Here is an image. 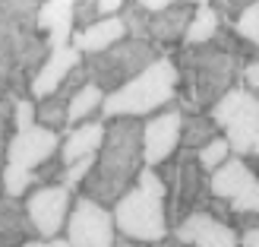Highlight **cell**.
<instances>
[{
  "mask_svg": "<svg viewBox=\"0 0 259 247\" xmlns=\"http://www.w3.org/2000/svg\"><path fill=\"white\" fill-rule=\"evenodd\" d=\"M48 54L35 0H0V98H29V83Z\"/></svg>",
  "mask_w": 259,
  "mask_h": 247,
  "instance_id": "cell-1",
  "label": "cell"
},
{
  "mask_svg": "<svg viewBox=\"0 0 259 247\" xmlns=\"http://www.w3.org/2000/svg\"><path fill=\"white\" fill-rule=\"evenodd\" d=\"M142 168H146V162H142V121H108L105 143L95 155V168L79 187V193L114 209V203L126 190H133Z\"/></svg>",
  "mask_w": 259,
  "mask_h": 247,
  "instance_id": "cell-2",
  "label": "cell"
},
{
  "mask_svg": "<svg viewBox=\"0 0 259 247\" xmlns=\"http://www.w3.org/2000/svg\"><path fill=\"white\" fill-rule=\"evenodd\" d=\"M177 67V95L190 101L193 111L209 114L231 89L240 86L247 60L222 51L218 45L202 48H180L171 54Z\"/></svg>",
  "mask_w": 259,
  "mask_h": 247,
  "instance_id": "cell-3",
  "label": "cell"
},
{
  "mask_svg": "<svg viewBox=\"0 0 259 247\" xmlns=\"http://www.w3.org/2000/svg\"><path fill=\"white\" fill-rule=\"evenodd\" d=\"M114 225L117 235H123L130 244L158 247L164 238H171L167 225V187L155 168H142L133 190L114 203Z\"/></svg>",
  "mask_w": 259,
  "mask_h": 247,
  "instance_id": "cell-4",
  "label": "cell"
},
{
  "mask_svg": "<svg viewBox=\"0 0 259 247\" xmlns=\"http://www.w3.org/2000/svg\"><path fill=\"white\" fill-rule=\"evenodd\" d=\"M177 98V67L171 54H161L158 60L146 67L139 76H133L126 86H120L117 92L105 95L101 105V121H149L158 111L171 108Z\"/></svg>",
  "mask_w": 259,
  "mask_h": 247,
  "instance_id": "cell-5",
  "label": "cell"
},
{
  "mask_svg": "<svg viewBox=\"0 0 259 247\" xmlns=\"http://www.w3.org/2000/svg\"><path fill=\"white\" fill-rule=\"evenodd\" d=\"M155 171L167 187V225H171V231L193 213L205 209L212 193H209V174L199 168L196 152L180 149L174 159H167Z\"/></svg>",
  "mask_w": 259,
  "mask_h": 247,
  "instance_id": "cell-6",
  "label": "cell"
},
{
  "mask_svg": "<svg viewBox=\"0 0 259 247\" xmlns=\"http://www.w3.org/2000/svg\"><path fill=\"white\" fill-rule=\"evenodd\" d=\"M158 57L161 51L146 38H123V42L101 51V54L82 57V67L89 73V83L98 86L105 95H111L120 86H126L133 76H139L146 67H152Z\"/></svg>",
  "mask_w": 259,
  "mask_h": 247,
  "instance_id": "cell-7",
  "label": "cell"
},
{
  "mask_svg": "<svg viewBox=\"0 0 259 247\" xmlns=\"http://www.w3.org/2000/svg\"><path fill=\"white\" fill-rule=\"evenodd\" d=\"M209 118L215 127L222 130V136L228 139L231 155L237 159H250V152L259 139V98L250 89H231V92L209 111Z\"/></svg>",
  "mask_w": 259,
  "mask_h": 247,
  "instance_id": "cell-8",
  "label": "cell"
},
{
  "mask_svg": "<svg viewBox=\"0 0 259 247\" xmlns=\"http://www.w3.org/2000/svg\"><path fill=\"white\" fill-rule=\"evenodd\" d=\"M63 241L70 247H117L114 213L108 206L76 193L73 209L67 216V228H63Z\"/></svg>",
  "mask_w": 259,
  "mask_h": 247,
  "instance_id": "cell-9",
  "label": "cell"
},
{
  "mask_svg": "<svg viewBox=\"0 0 259 247\" xmlns=\"http://www.w3.org/2000/svg\"><path fill=\"white\" fill-rule=\"evenodd\" d=\"M25 213L35 228V238L41 241H57L67 228V216L73 209V193L63 184H48V187H35L25 193Z\"/></svg>",
  "mask_w": 259,
  "mask_h": 247,
  "instance_id": "cell-10",
  "label": "cell"
},
{
  "mask_svg": "<svg viewBox=\"0 0 259 247\" xmlns=\"http://www.w3.org/2000/svg\"><path fill=\"white\" fill-rule=\"evenodd\" d=\"M180 127H184V108L177 98L171 108L142 121V162H146V168H158L180 152Z\"/></svg>",
  "mask_w": 259,
  "mask_h": 247,
  "instance_id": "cell-11",
  "label": "cell"
},
{
  "mask_svg": "<svg viewBox=\"0 0 259 247\" xmlns=\"http://www.w3.org/2000/svg\"><path fill=\"white\" fill-rule=\"evenodd\" d=\"M171 238H177L187 247H240L237 228L228 222H218L209 213H193L171 231Z\"/></svg>",
  "mask_w": 259,
  "mask_h": 247,
  "instance_id": "cell-12",
  "label": "cell"
},
{
  "mask_svg": "<svg viewBox=\"0 0 259 247\" xmlns=\"http://www.w3.org/2000/svg\"><path fill=\"white\" fill-rule=\"evenodd\" d=\"M79 63H82V54H79L73 45L51 51L48 60L38 67V73L32 76V83H29V98H32V101H41V98H48V95L60 92V86L67 83V76L79 67Z\"/></svg>",
  "mask_w": 259,
  "mask_h": 247,
  "instance_id": "cell-13",
  "label": "cell"
},
{
  "mask_svg": "<svg viewBox=\"0 0 259 247\" xmlns=\"http://www.w3.org/2000/svg\"><path fill=\"white\" fill-rule=\"evenodd\" d=\"M193 7L196 4H180V0H171V7L158 16H149V42L158 51H180L184 48V38L193 19Z\"/></svg>",
  "mask_w": 259,
  "mask_h": 247,
  "instance_id": "cell-14",
  "label": "cell"
},
{
  "mask_svg": "<svg viewBox=\"0 0 259 247\" xmlns=\"http://www.w3.org/2000/svg\"><path fill=\"white\" fill-rule=\"evenodd\" d=\"M38 32L51 51L67 48L76 32V0H45L38 4Z\"/></svg>",
  "mask_w": 259,
  "mask_h": 247,
  "instance_id": "cell-15",
  "label": "cell"
},
{
  "mask_svg": "<svg viewBox=\"0 0 259 247\" xmlns=\"http://www.w3.org/2000/svg\"><path fill=\"white\" fill-rule=\"evenodd\" d=\"M253 187H256V178L250 171V165H247V159H237V155H231L218 171L209 174V193L215 200H225L231 206L237 200H243Z\"/></svg>",
  "mask_w": 259,
  "mask_h": 247,
  "instance_id": "cell-16",
  "label": "cell"
},
{
  "mask_svg": "<svg viewBox=\"0 0 259 247\" xmlns=\"http://www.w3.org/2000/svg\"><path fill=\"white\" fill-rule=\"evenodd\" d=\"M101 143H105V121L95 118V121H85L79 127H73L63 133V143H60V159L63 165H76L82 159H95Z\"/></svg>",
  "mask_w": 259,
  "mask_h": 247,
  "instance_id": "cell-17",
  "label": "cell"
},
{
  "mask_svg": "<svg viewBox=\"0 0 259 247\" xmlns=\"http://www.w3.org/2000/svg\"><path fill=\"white\" fill-rule=\"evenodd\" d=\"M123 38H126L123 19L114 16V19H101V22H95L92 29H85V32H73V42H70V45L79 51L82 57H92V54H101V51L114 48L117 42H123Z\"/></svg>",
  "mask_w": 259,
  "mask_h": 247,
  "instance_id": "cell-18",
  "label": "cell"
},
{
  "mask_svg": "<svg viewBox=\"0 0 259 247\" xmlns=\"http://www.w3.org/2000/svg\"><path fill=\"white\" fill-rule=\"evenodd\" d=\"M0 238L10 241L13 247L35 238V228L29 222V213H25V203L16 197H4V193H0Z\"/></svg>",
  "mask_w": 259,
  "mask_h": 247,
  "instance_id": "cell-19",
  "label": "cell"
},
{
  "mask_svg": "<svg viewBox=\"0 0 259 247\" xmlns=\"http://www.w3.org/2000/svg\"><path fill=\"white\" fill-rule=\"evenodd\" d=\"M215 136H222V130L215 127V121L205 111H190V114H184V127H180V149L199 152L205 143H212Z\"/></svg>",
  "mask_w": 259,
  "mask_h": 247,
  "instance_id": "cell-20",
  "label": "cell"
},
{
  "mask_svg": "<svg viewBox=\"0 0 259 247\" xmlns=\"http://www.w3.org/2000/svg\"><path fill=\"white\" fill-rule=\"evenodd\" d=\"M218 29H222V16L215 13L212 4H196L193 7V19H190V29L184 38V48H202V45H212Z\"/></svg>",
  "mask_w": 259,
  "mask_h": 247,
  "instance_id": "cell-21",
  "label": "cell"
},
{
  "mask_svg": "<svg viewBox=\"0 0 259 247\" xmlns=\"http://www.w3.org/2000/svg\"><path fill=\"white\" fill-rule=\"evenodd\" d=\"M101 105H105V92H101L98 86H82L79 92H76L70 98V108H67V130L73 127H79L85 121H95L98 114H101Z\"/></svg>",
  "mask_w": 259,
  "mask_h": 247,
  "instance_id": "cell-22",
  "label": "cell"
},
{
  "mask_svg": "<svg viewBox=\"0 0 259 247\" xmlns=\"http://www.w3.org/2000/svg\"><path fill=\"white\" fill-rule=\"evenodd\" d=\"M67 108H70V95L67 92H54L41 101H35V124L51 130V133H67Z\"/></svg>",
  "mask_w": 259,
  "mask_h": 247,
  "instance_id": "cell-23",
  "label": "cell"
},
{
  "mask_svg": "<svg viewBox=\"0 0 259 247\" xmlns=\"http://www.w3.org/2000/svg\"><path fill=\"white\" fill-rule=\"evenodd\" d=\"M228 159H231V146H228L225 136H215L212 143H205V146L196 152V162H199V168H202L205 174L218 171V168H222Z\"/></svg>",
  "mask_w": 259,
  "mask_h": 247,
  "instance_id": "cell-24",
  "label": "cell"
},
{
  "mask_svg": "<svg viewBox=\"0 0 259 247\" xmlns=\"http://www.w3.org/2000/svg\"><path fill=\"white\" fill-rule=\"evenodd\" d=\"M231 25H234V32L243 38V42L259 51V0H250V4L243 7V13Z\"/></svg>",
  "mask_w": 259,
  "mask_h": 247,
  "instance_id": "cell-25",
  "label": "cell"
},
{
  "mask_svg": "<svg viewBox=\"0 0 259 247\" xmlns=\"http://www.w3.org/2000/svg\"><path fill=\"white\" fill-rule=\"evenodd\" d=\"M13 133H16V127H13V101L0 98V187H4V165H7V149H10Z\"/></svg>",
  "mask_w": 259,
  "mask_h": 247,
  "instance_id": "cell-26",
  "label": "cell"
},
{
  "mask_svg": "<svg viewBox=\"0 0 259 247\" xmlns=\"http://www.w3.org/2000/svg\"><path fill=\"white\" fill-rule=\"evenodd\" d=\"M13 127H16V133H19V130L35 127V101L32 98L13 101Z\"/></svg>",
  "mask_w": 259,
  "mask_h": 247,
  "instance_id": "cell-27",
  "label": "cell"
},
{
  "mask_svg": "<svg viewBox=\"0 0 259 247\" xmlns=\"http://www.w3.org/2000/svg\"><path fill=\"white\" fill-rule=\"evenodd\" d=\"M95 22H101L95 0H76V32H85V29H92Z\"/></svg>",
  "mask_w": 259,
  "mask_h": 247,
  "instance_id": "cell-28",
  "label": "cell"
},
{
  "mask_svg": "<svg viewBox=\"0 0 259 247\" xmlns=\"http://www.w3.org/2000/svg\"><path fill=\"white\" fill-rule=\"evenodd\" d=\"M240 83H243V89H250V92L259 98V57H256V60H250L247 67H243Z\"/></svg>",
  "mask_w": 259,
  "mask_h": 247,
  "instance_id": "cell-29",
  "label": "cell"
},
{
  "mask_svg": "<svg viewBox=\"0 0 259 247\" xmlns=\"http://www.w3.org/2000/svg\"><path fill=\"white\" fill-rule=\"evenodd\" d=\"M231 209H234V213H256V216H259V184H256L243 200H237Z\"/></svg>",
  "mask_w": 259,
  "mask_h": 247,
  "instance_id": "cell-30",
  "label": "cell"
},
{
  "mask_svg": "<svg viewBox=\"0 0 259 247\" xmlns=\"http://www.w3.org/2000/svg\"><path fill=\"white\" fill-rule=\"evenodd\" d=\"M240 247H259V228L256 231H247V235H240Z\"/></svg>",
  "mask_w": 259,
  "mask_h": 247,
  "instance_id": "cell-31",
  "label": "cell"
},
{
  "mask_svg": "<svg viewBox=\"0 0 259 247\" xmlns=\"http://www.w3.org/2000/svg\"><path fill=\"white\" fill-rule=\"evenodd\" d=\"M19 247H51V241H41V238H32V241H25Z\"/></svg>",
  "mask_w": 259,
  "mask_h": 247,
  "instance_id": "cell-32",
  "label": "cell"
},
{
  "mask_svg": "<svg viewBox=\"0 0 259 247\" xmlns=\"http://www.w3.org/2000/svg\"><path fill=\"white\" fill-rule=\"evenodd\" d=\"M247 165H250V171H253V178H256V184H259V159H247Z\"/></svg>",
  "mask_w": 259,
  "mask_h": 247,
  "instance_id": "cell-33",
  "label": "cell"
},
{
  "mask_svg": "<svg viewBox=\"0 0 259 247\" xmlns=\"http://www.w3.org/2000/svg\"><path fill=\"white\" fill-rule=\"evenodd\" d=\"M158 247H187V244H180L177 238H164V241H161Z\"/></svg>",
  "mask_w": 259,
  "mask_h": 247,
  "instance_id": "cell-34",
  "label": "cell"
},
{
  "mask_svg": "<svg viewBox=\"0 0 259 247\" xmlns=\"http://www.w3.org/2000/svg\"><path fill=\"white\" fill-rule=\"evenodd\" d=\"M51 247H70V244L63 241V238H57V241H51Z\"/></svg>",
  "mask_w": 259,
  "mask_h": 247,
  "instance_id": "cell-35",
  "label": "cell"
},
{
  "mask_svg": "<svg viewBox=\"0 0 259 247\" xmlns=\"http://www.w3.org/2000/svg\"><path fill=\"white\" fill-rule=\"evenodd\" d=\"M117 247H142V244H130V241H117Z\"/></svg>",
  "mask_w": 259,
  "mask_h": 247,
  "instance_id": "cell-36",
  "label": "cell"
},
{
  "mask_svg": "<svg viewBox=\"0 0 259 247\" xmlns=\"http://www.w3.org/2000/svg\"><path fill=\"white\" fill-rule=\"evenodd\" d=\"M0 247H13V244H10V241H4V238H0Z\"/></svg>",
  "mask_w": 259,
  "mask_h": 247,
  "instance_id": "cell-37",
  "label": "cell"
}]
</instances>
